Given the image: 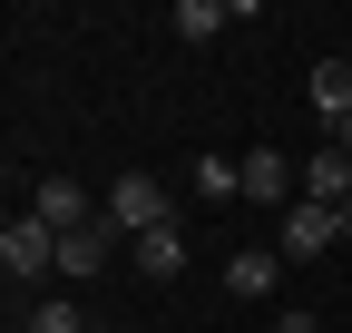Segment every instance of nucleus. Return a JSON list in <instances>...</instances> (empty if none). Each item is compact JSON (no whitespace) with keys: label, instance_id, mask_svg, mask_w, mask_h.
Returning a JSON list of instances; mask_svg holds the SVG:
<instances>
[{"label":"nucleus","instance_id":"obj_6","mask_svg":"<svg viewBox=\"0 0 352 333\" xmlns=\"http://www.w3.org/2000/svg\"><path fill=\"white\" fill-rule=\"evenodd\" d=\"M186 186H196L206 206H235V196H245V157H226V147H206V157L186 166Z\"/></svg>","mask_w":352,"mask_h":333},{"label":"nucleus","instance_id":"obj_10","mask_svg":"<svg viewBox=\"0 0 352 333\" xmlns=\"http://www.w3.org/2000/svg\"><path fill=\"white\" fill-rule=\"evenodd\" d=\"M303 89H314L323 128H333V118H352V59H314V78H303Z\"/></svg>","mask_w":352,"mask_h":333},{"label":"nucleus","instance_id":"obj_15","mask_svg":"<svg viewBox=\"0 0 352 333\" xmlns=\"http://www.w3.org/2000/svg\"><path fill=\"white\" fill-rule=\"evenodd\" d=\"M333 147H342V157H352V118H333Z\"/></svg>","mask_w":352,"mask_h":333},{"label":"nucleus","instance_id":"obj_3","mask_svg":"<svg viewBox=\"0 0 352 333\" xmlns=\"http://www.w3.org/2000/svg\"><path fill=\"white\" fill-rule=\"evenodd\" d=\"M30 216H39V226H59V235H78V226H98L108 206H88L78 177H39V186H30Z\"/></svg>","mask_w":352,"mask_h":333},{"label":"nucleus","instance_id":"obj_11","mask_svg":"<svg viewBox=\"0 0 352 333\" xmlns=\"http://www.w3.org/2000/svg\"><path fill=\"white\" fill-rule=\"evenodd\" d=\"M20 333H98V323H88V314H78L69 294H39V304L20 314Z\"/></svg>","mask_w":352,"mask_h":333},{"label":"nucleus","instance_id":"obj_9","mask_svg":"<svg viewBox=\"0 0 352 333\" xmlns=\"http://www.w3.org/2000/svg\"><path fill=\"white\" fill-rule=\"evenodd\" d=\"M108 245H118L108 216H98V226H78V235H59V275H69V284H78V275H98V265H108Z\"/></svg>","mask_w":352,"mask_h":333},{"label":"nucleus","instance_id":"obj_1","mask_svg":"<svg viewBox=\"0 0 352 333\" xmlns=\"http://www.w3.org/2000/svg\"><path fill=\"white\" fill-rule=\"evenodd\" d=\"M108 226L138 245V235H157V226H176L166 216V177H147V166H127V177H108Z\"/></svg>","mask_w":352,"mask_h":333},{"label":"nucleus","instance_id":"obj_16","mask_svg":"<svg viewBox=\"0 0 352 333\" xmlns=\"http://www.w3.org/2000/svg\"><path fill=\"white\" fill-rule=\"evenodd\" d=\"M333 226H342V245H352V206H333Z\"/></svg>","mask_w":352,"mask_h":333},{"label":"nucleus","instance_id":"obj_4","mask_svg":"<svg viewBox=\"0 0 352 333\" xmlns=\"http://www.w3.org/2000/svg\"><path fill=\"white\" fill-rule=\"evenodd\" d=\"M333 206H284V265H314V255H333Z\"/></svg>","mask_w":352,"mask_h":333},{"label":"nucleus","instance_id":"obj_13","mask_svg":"<svg viewBox=\"0 0 352 333\" xmlns=\"http://www.w3.org/2000/svg\"><path fill=\"white\" fill-rule=\"evenodd\" d=\"M176 265H186V235H176V226L138 235V275H176Z\"/></svg>","mask_w":352,"mask_h":333},{"label":"nucleus","instance_id":"obj_8","mask_svg":"<svg viewBox=\"0 0 352 333\" xmlns=\"http://www.w3.org/2000/svg\"><path fill=\"white\" fill-rule=\"evenodd\" d=\"M303 206H352V157H342V147L303 157Z\"/></svg>","mask_w":352,"mask_h":333},{"label":"nucleus","instance_id":"obj_5","mask_svg":"<svg viewBox=\"0 0 352 333\" xmlns=\"http://www.w3.org/2000/svg\"><path fill=\"white\" fill-rule=\"evenodd\" d=\"M245 196H254V206H303V166H284L274 147H254V157H245Z\"/></svg>","mask_w":352,"mask_h":333},{"label":"nucleus","instance_id":"obj_14","mask_svg":"<svg viewBox=\"0 0 352 333\" xmlns=\"http://www.w3.org/2000/svg\"><path fill=\"white\" fill-rule=\"evenodd\" d=\"M274 333H323V314H314V304H284V314H274Z\"/></svg>","mask_w":352,"mask_h":333},{"label":"nucleus","instance_id":"obj_17","mask_svg":"<svg viewBox=\"0 0 352 333\" xmlns=\"http://www.w3.org/2000/svg\"><path fill=\"white\" fill-rule=\"evenodd\" d=\"M98 333H108V323H98Z\"/></svg>","mask_w":352,"mask_h":333},{"label":"nucleus","instance_id":"obj_2","mask_svg":"<svg viewBox=\"0 0 352 333\" xmlns=\"http://www.w3.org/2000/svg\"><path fill=\"white\" fill-rule=\"evenodd\" d=\"M0 265H10V284H39V275H59V226H39V216H10V226H0Z\"/></svg>","mask_w":352,"mask_h":333},{"label":"nucleus","instance_id":"obj_12","mask_svg":"<svg viewBox=\"0 0 352 333\" xmlns=\"http://www.w3.org/2000/svg\"><path fill=\"white\" fill-rule=\"evenodd\" d=\"M226 20H245L235 0H176V39H215Z\"/></svg>","mask_w":352,"mask_h":333},{"label":"nucleus","instance_id":"obj_7","mask_svg":"<svg viewBox=\"0 0 352 333\" xmlns=\"http://www.w3.org/2000/svg\"><path fill=\"white\" fill-rule=\"evenodd\" d=\"M274 284H284V255H264V245H245V255L226 265V294H235V304H264Z\"/></svg>","mask_w":352,"mask_h":333}]
</instances>
